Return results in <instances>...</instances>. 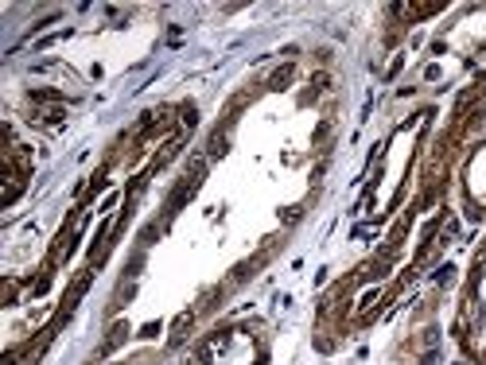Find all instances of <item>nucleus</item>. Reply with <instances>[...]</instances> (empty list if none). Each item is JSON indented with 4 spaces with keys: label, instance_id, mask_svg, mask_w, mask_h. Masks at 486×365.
I'll list each match as a JSON object with an SVG mask.
<instances>
[{
    "label": "nucleus",
    "instance_id": "f257e3e1",
    "mask_svg": "<svg viewBox=\"0 0 486 365\" xmlns=\"http://www.w3.org/2000/svg\"><path fill=\"white\" fill-rule=\"evenodd\" d=\"M284 82H292V62H288V66H280V70L268 78V86H272V90H284Z\"/></svg>",
    "mask_w": 486,
    "mask_h": 365
}]
</instances>
